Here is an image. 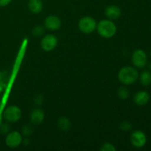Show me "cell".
<instances>
[{
    "instance_id": "1",
    "label": "cell",
    "mask_w": 151,
    "mask_h": 151,
    "mask_svg": "<svg viewBox=\"0 0 151 151\" xmlns=\"http://www.w3.org/2000/svg\"><path fill=\"white\" fill-rule=\"evenodd\" d=\"M139 74L135 67L126 66L122 67L118 73V79L123 85H131L138 80Z\"/></svg>"
},
{
    "instance_id": "2",
    "label": "cell",
    "mask_w": 151,
    "mask_h": 151,
    "mask_svg": "<svg viewBox=\"0 0 151 151\" xmlns=\"http://www.w3.org/2000/svg\"><path fill=\"white\" fill-rule=\"evenodd\" d=\"M97 33L104 38H111L115 35L117 27L114 22L110 19H103L97 24Z\"/></svg>"
},
{
    "instance_id": "3",
    "label": "cell",
    "mask_w": 151,
    "mask_h": 151,
    "mask_svg": "<svg viewBox=\"0 0 151 151\" xmlns=\"http://www.w3.org/2000/svg\"><path fill=\"white\" fill-rule=\"evenodd\" d=\"M97 22L91 16H84L80 19L78 22V28L80 31L84 34H91L96 30Z\"/></svg>"
},
{
    "instance_id": "4",
    "label": "cell",
    "mask_w": 151,
    "mask_h": 151,
    "mask_svg": "<svg viewBox=\"0 0 151 151\" xmlns=\"http://www.w3.org/2000/svg\"><path fill=\"white\" fill-rule=\"evenodd\" d=\"M22 112L19 107L16 106H10L4 109L3 112V118L10 123L18 122L22 118Z\"/></svg>"
},
{
    "instance_id": "5",
    "label": "cell",
    "mask_w": 151,
    "mask_h": 151,
    "mask_svg": "<svg viewBox=\"0 0 151 151\" xmlns=\"http://www.w3.org/2000/svg\"><path fill=\"white\" fill-rule=\"evenodd\" d=\"M131 60L135 68L144 69L147 64V55L144 50L137 49L133 52Z\"/></svg>"
},
{
    "instance_id": "6",
    "label": "cell",
    "mask_w": 151,
    "mask_h": 151,
    "mask_svg": "<svg viewBox=\"0 0 151 151\" xmlns=\"http://www.w3.org/2000/svg\"><path fill=\"white\" fill-rule=\"evenodd\" d=\"M58 44V38L52 34H47L41 40V47L45 52H51L54 50L57 47Z\"/></svg>"
},
{
    "instance_id": "7",
    "label": "cell",
    "mask_w": 151,
    "mask_h": 151,
    "mask_svg": "<svg viewBox=\"0 0 151 151\" xmlns=\"http://www.w3.org/2000/svg\"><path fill=\"white\" fill-rule=\"evenodd\" d=\"M22 134L19 131H12L7 135L5 144L10 148H16L22 143Z\"/></svg>"
},
{
    "instance_id": "8",
    "label": "cell",
    "mask_w": 151,
    "mask_h": 151,
    "mask_svg": "<svg viewBox=\"0 0 151 151\" xmlns=\"http://www.w3.org/2000/svg\"><path fill=\"white\" fill-rule=\"evenodd\" d=\"M131 142L134 147L142 148L147 143V137L143 131L137 130L131 134Z\"/></svg>"
},
{
    "instance_id": "9",
    "label": "cell",
    "mask_w": 151,
    "mask_h": 151,
    "mask_svg": "<svg viewBox=\"0 0 151 151\" xmlns=\"http://www.w3.org/2000/svg\"><path fill=\"white\" fill-rule=\"evenodd\" d=\"M44 26L45 27L46 29L49 30L56 31L60 29L62 26V22L59 17L54 15H51V16H48L45 19Z\"/></svg>"
},
{
    "instance_id": "10",
    "label": "cell",
    "mask_w": 151,
    "mask_h": 151,
    "mask_svg": "<svg viewBox=\"0 0 151 151\" xmlns=\"http://www.w3.org/2000/svg\"><path fill=\"white\" fill-rule=\"evenodd\" d=\"M105 15L108 19L115 20L119 19L122 15V10L120 7L116 5H109L105 10Z\"/></svg>"
},
{
    "instance_id": "11",
    "label": "cell",
    "mask_w": 151,
    "mask_h": 151,
    "mask_svg": "<svg viewBox=\"0 0 151 151\" xmlns=\"http://www.w3.org/2000/svg\"><path fill=\"white\" fill-rule=\"evenodd\" d=\"M150 100V94L146 91H140L137 92L134 97V101L136 105L143 106L147 104Z\"/></svg>"
},
{
    "instance_id": "12",
    "label": "cell",
    "mask_w": 151,
    "mask_h": 151,
    "mask_svg": "<svg viewBox=\"0 0 151 151\" xmlns=\"http://www.w3.org/2000/svg\"><path fill=\"white\" fill-rule=\"evenodd\" d=\"M45 114L41 109H37L32 111L30 114V121L33 125H40L44 121Z\"/></svg>"
},
{
    "instance_id": "13",
    "label": "cell",
    "mask_w": 151,
    "mask_h": 151,
    "mask_svg": "<svg viewBox=\"0 0 151 151\" xmlns=\"http://www.w3.org/2000/svg\"><path fill=\"white\" fill-rule=\"evenodd\" d=\"M43 2L41 0H29L28 9L33 14H38L43 10Z\"/></svg>"
},
{
    "instance_id": "14",
    "label": "cell",
    "mask_w": 151,
    "mask_h": 151,
    "mask_svg": "<svg viewBox=\"0 0 151 151\" xmlns=\"http://www.w3.org/2000/svg\"><path fill=\"white\" fill-rule=\"evenodd\" d=\"M139 78L140 83L144 86H148L151 84V72L148 70H144L140 75Z\"/></svg>"
},
{
    "instance_id": "15",
    "label": "cell",
    "mask_w": 151,
    "mask_h": 151,
    "mask_svg": "<svg viewBox=\"0 0 151 151\" xmlns=\"http://www.w3.org/2000/svg\"><path fill=\"white\" fill-rule=\"evenodd\" d=\"M58 126L61 131H67L71 128V122L66 117H61L58 119Z\"/></svg>"
},
{
    "instance_id": "16",
    "label": "cell",
    "mask_w": 151,
    "mask_h": 151,
    "mask_svg": "<svg viewBox=\"0 0 151 151\" xmlns=\"http://www.w3.org/2000/svg\"><path fill=\"white\" fill-rule=\"evenodd\" d=\"M45 27L42 26V25H38V26L35 27L32 29V33L34 36L35 37H40L43 35L45 32Z\"/></svg>"
},
{
    "instance_id": "17",
    "label": "cell",
    "mask_w": 151,
    "mask_h": 151,
    "mask_svg": "<svg viewBox=\"0 0 151 151\" xmlns=\"http://www.w3.org/2000/svg\"><path fill=\"white\" fill-rule=\"evenodd\" d=\"M118 96L120 99L122 100H125L129 96V91H128V88L125 86H121L120 88H119L118 89Z\"/></svg>"
},
{
    "instance_id": "18",
    "label": "cell",
    "mask_w": 151,
    "mask_h": 151,
    "mask_svg": "<svg viewBox=\"0 0 151 151\" xmlns=\"http://www.w3.org/2000/svg\"><path fill=\"white\" fill-rule=\"evenodd\" d=\"M100 150L101 151H115L116 147L109 142H105L100 147Z\"/></svg>"
},
{
    "instance_id": "19",
    "label": "cell",
    "mask_w": 151,
    "mask_h": 151,
    "mask_svg": "<svg viewBox=\"0 0 151 151\" xmlns=\"http://www.w3.org/2000/svg\"><path fill=\"white\" fill-rule=\"evenodd\" d=\"M32 133V128L30 125H25L22 129V134L24 136H29Z\"/></svg>"
},
{
    "instance_id": "20",
    "label": "cell",
    "mask_w": 151,
    "mask_h": 151,
    "mask_svg": "<svg viewBox=\"0 0 151 151\" xmlns=\"http://www.w3.org/2000/svg\"><path fill=\"white\" fill-rule=\"evenodd\" d=\"M131 127H132V125H131V124L129 122H123L122 125H121V128L124 130V131H129L131 128Z\"/></svg>"
},
{
    "instance_id": "21",
    "label": "cell",
    "mask_w": 151,
    "mask_h": 151,
    "mask_svg": "<svg viewBox=\"0 0 151 151\" xmlns=\"http://www.w3.org/2000/svg\"><path fill=\"white\" fill-rule=\"evenodd\" d=\"M12 0H0V7H5L8 5Z\"/></svg>"
},
{
    "instance_id": "22",
    "label": "cell",
    "mask_w": 151,
    "mask_h": 151,
    "mask_svg": "<svg viewBox=\"0 0 151 151\" xmlns=\"http://www.w3.org/2000/svg\"><path fill=\"white\" fill-rule=\"evenodd\" d=\"M148 68H149V69H150V70L151 71V63L148 65Z\"/></svg>"
},
{
    "instance_id": "23",
    "label": "cell",
    "mask_w": 151,
    "mask_h": 151,
    "mask_svg": "<svg viewBox=\"0 0 151 151\" xmlns=\"http://www.w3.org/2000/svg\"><path fill=\"white\" fill-rule=\"evenodd\" d=\"M1 117H0V126H1Z\"/></svg>"
},
{
    "instance_id": "24",
    "label": "cell",
    "mask_w": 151,
    "mask_h": 151,
    "mask_svg": "<svg viewBox=\"0 0 151 151\" xmlns=\"http://www.w3.org/2000/svg\"><path fill=\"white\" fill-rule=\"evenodd\" d=\"M0 107H1V102H0Z\"/></svg>"
},
{
    "instance_id": "25",
    "label": "cell",
    "mask_w": 151,
    "mask_h": 151,
    "mask_svg": "<svg viewBox=\"0 0 151 151\" xmlns=\"http://www.w3.org/2000/svg\"><path fill=\"white\" fill-rule=\"evenodd\" d=\"M150 55H151V51H150Z\"/></svg>"
}]
</instances>
